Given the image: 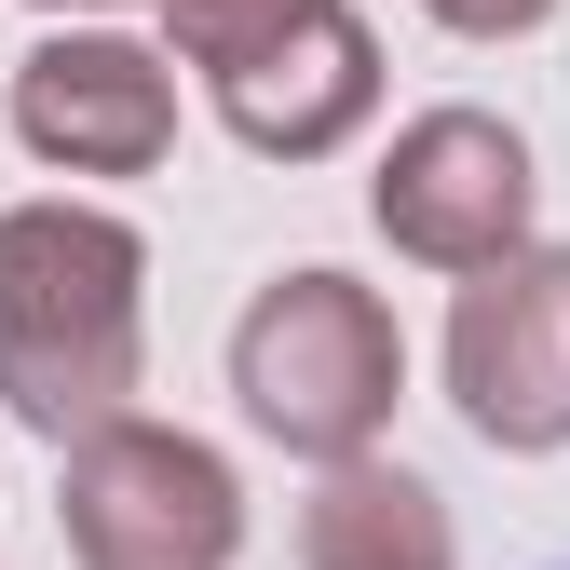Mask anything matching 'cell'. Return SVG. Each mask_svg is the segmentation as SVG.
I'll use <instances>...</instances> for the list:
<instances>
[{"label": "cell", "mask_w": 570, "mask_h": 570, "mask_svg": "<svg viewBox=\"0 0 570 570\" xmlns=\"http://www.w3.org/2000/svg\"><path fill=\"white\" fill-rule=\"evenodd\" d=\"M150 367V245L109 204H0V407L41 449L136 421Z\"/></svg>", "instance_id": "1"}, {"label": "cell", "mask_w": 570, "mask_h": 570, "mask_svg": "<svg viewBox=\"0 0 570 570\" xmlns=\"http://www.w3.org/2000/svg\"><path fill=\"white\" fill-rule=\"evenodd\" d=\"M232 394L272 449H299V462H367L381 449V421L407 394V340H394V299L381 285H353L326 258L299 272H272L245 326H232Z\"/></svg>", "instance_id": "2"}, {"label": "cell", "mask_w": 570, "mask_h": 570, "mask_svg": "<svg viewBox=\"0 0 570 570\" xmlns=\"http://www.w3.org/2000/svg\"><path fill=\"white\" fill-rule=\"evenodd\" d=\"M55 530L82 570H232L245 557V475L177 421H96L55 475Z\"/></svg>", "instance_id": "3"}, {"label": "cell", "mask_w": 570, "mask_h": 570, "mask_svg": "<svg viewBox=\"0 0 570 570\" xmlns=\"http://www.w3.org/2000/svg\"><path fill=\"white\" fill-rule=\"evenodd\" d=\"M530 204H543V177H530V136H517L503 109H421V122H394V150H381V177H367L381 245L421 258V272H489V258H517V245H530Z\"/></svg>", "instance_id": "4"}, {"label": "cell", "mask_w": 570, "mask_h": 570, "mask_svg": "<svg viewBox=\"0 0 570 570\" xmlns=\"http://www.w3.org/2000/svg\"><path fill=\"white\" fill-rule=\"evenodd\" d=\"M449 407L489 449H570V245H517L449 299Z\"/></svg>", "instance_id": "5"}, {"label": "cell", "mask_w": 570, "mask_h": 570, "mask_svg": "<svg viewBox=\"0 0 570 570\" xmlns=\"http://www.w3.org/2000/svg\"><path fill=\"white\" fill-rule=\"evenodd\" d=\"M0 109H14L28 164H55V177H150L177 150V68L109 28H55L41 55H14Z\"/></svg>", "instance_id": "6"}, {"label": "cell", "mask_w": 570, "mask_h": 570, "mask_svg": "<svg viewBox=\"0 0 570 570\" xmlns=\"http://www.w3.org/2000/svg\"><path fill=\"white\" fill-rule=\"evenodd\" d=\"M218 96V122L245 136L258 164H326V150H353L367 136V109H381V41H367V14H313L285 55H258V68H232V82H204Z\"/></svg>", "instance_id": "7"}, {"label": "cell", "mask_w": 570, "mask_h": 570, "mask_svg": "<svg viewBox=\"0 0 570 570\" xmlns=\"http://www.w3.org/2000/svg\"><path fill=\"white\" fill-rule=\"evenodd\" d=\"M299 570H462L449 503L421 489L407 462H326L313 503H299Z\"/></svg>", "instance_id": "8"}, {"label": "cell", "mask_w": 570, "mask_h": 570, "mask_svg": "<svg viewBox=\"0 0 570 570\" xmlns=\"http://www.w3.org/2000/svg\"><path fill=\"white\" fill-rule=\"evenodd\" d=\"M313 14H340V0H164V41L204 68V82H232V68H258V55H285Z\"/></svg>", "instance_id": "9"}, {"label": "cell", "mask_w": 570, "mask_h": 570, "mask_svg": "<svg viewBox=\"0 0 570 570\" xmlns=\"http://www.w3.org/2000/svg\"><path fill=\"white\" fill-rule=\"evenodd\" d=\"M421 14H435L449 41H530V28L557 14V0H421Z\"/></svg>", "instance_id": "10"}, {"label": "cell", "mask_w": 570, "mask_h": 570, "mask_svg": "<svg viewBox=\"0 0 570 570\" xmlns=\"http://www.w3.org/2000/svg\"><path fill=\"white\" fill-rule=\"evenodd\" d=\"M41 14H109V0H41Z\"/></svg>", "instance_id": "11"}]
</instances>
